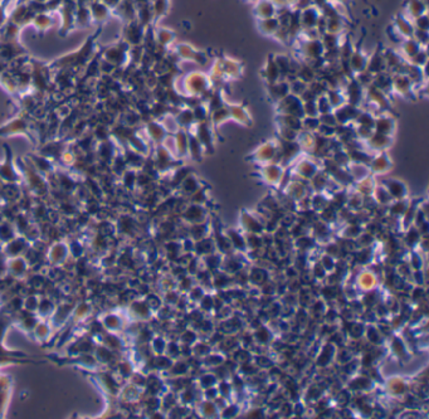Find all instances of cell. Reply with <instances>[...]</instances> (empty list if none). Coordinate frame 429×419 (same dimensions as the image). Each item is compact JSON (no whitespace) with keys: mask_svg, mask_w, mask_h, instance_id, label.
<instances>
[{"mask_svg":"<svg viewBox=\"0 0 429 419\" xmlns=\"http://www.w3.org/2000/svg\"><path fill=\"white\" fill-rule=\"evenodd\" d=\"M178 79L180 81L181 86L177 92L179 95H183L184 97H186V96L199 97L203 92H205L211 87L209 75L204 71H189L181 77H178Z\"/></svg>","mask_w":429,"mask_h":419,"instance_id":"6da1fadb","label":"cell"},{"mask_svg":"<svg viewBox=\"0 0 429 419\" xmlns=\"http://www.w3.org/2000/svg\"><path fill=\"white\" fill-rule=\"evenodd\" d=\"M274 109H276V114L291 115V116L299 117V119L305 117L304 102L301 101V98L292 95V93H288L286 97L274 103Z\"/></svg>","mask_w":429,"mask_h":419,"instance_id":"7a4b0ae2","label":"cell"},{"mask_svg":"<svg viewBox=\"0 0 429 419\" xmlns=\"http://www.w3.org/2000/svg\"><path fill=\"white\" fill-rule=\"evenodd\" d=\"M393 76V93L398 95L399 97L405 98V100L415 101L417 95H415V86L405 75L401 73H392Z\"/></svg>","mask_w":429,"mask_h":419,"instance_id":"3957f363","label":"cell"},{"mask_svg":"<svg viewBox=\"0 0 429 419\" xmlns=\"http://www.w3.org/2000/svg\"><path fill=\"white\" fill-rule=\"evenodd\" d=\"M342 92L344 96H345L346 102L350 103V105L357 106V107H361L365 97V89L355 78L353 77L349 79L348 83L342 89Z\"/></svg>","mask_w":429,"mask_h":419,"instance_id":"277c9868","label":"cell"},{"mask_svg":"<svg viewBox=\"0 0 429 419\" xmlns=\"http://www.w3.org/2000/svg\"><path fill=\"white\" fill-rule=\"evenodd\" d=\"M360 111H361V107L350 105V103L348 102L341 105L340 107L332 109V112H334L335 115V119H336L337 121V125H349L351 124V122H355Z\"/></svg>","mask_w":429,"mask_h":419,"instance_id":"5b68a950","label":"cell"},{"mask_svg":"<svg viewBox=\"0 0 429 419\" xmlns=\"http://www.w3.org/2000/svg\"><path fill=\"white\" fill-rule=\"evenodd\" d=\"M367 71L371 75H378V73L387 71V65H385V59L383 54V47L378 46L368 57V64Z\"/></svg>","mask_w":429,"mask_h":419,"instance_id":"8992f818","label":"cell"},{"mask_svg":"<svg viewBox=\"0 0 429 419\" xmlns=\"http://www.w3.org/2000/svg\"><path fill=\"white\" fill-rule=\"evenodd\" d=\"M267 96H268L269 100L272 101V103L278 102L280 100H282L283 97L290 93V83H288L287 79H280V81L274 82V83L267 84Z\"/></svg>","mask_w":429,"mask_h":419,"instance_id":"52a82bcc","label":"cell"},{"mask_svg":"<svg viewBox=\"0 0 429 419\" xmlns=\"http://www.w3.org/2000/svg\"><path fill=\"white\" fill-rule=\"evenodd\" d=\"M392 26L394 27L395 31L398 32V34H399L403 39H405V38H412V35H413L414 33V26L412 19H409L408 16L404 15L401 12L398 13V14L394 16Z\"/></svg>","mask_w":429,"mask_h":419,"instance_id":"ba28073f","label":"cell"},{"mask_svg":"<svg viewBox=\"0 0 429 419\" xmlns=\"http://www.w3.org/2000/svg\"><path fill=\"white\" fill-rule=\"evenodd\" d=\"M278 8L271 2V0H257L253 3V15L255 19H266L272 18L277 15Z\"/></svg>","mask_w":429,"mask_h":419,"instance_id":"9c48e42d","label":"cell"},{"mask_svg":"<svg viewBox=\"0 0 429 419\" xmlns=\"http://www.w3.org/2000/svg\"><path fill=\"white\" fill-rule=\"evenodd\" d=\"M427 9H428V4H425L423 0H404L403 10H401V13H403L405 16H408L409 19L413 20V19L417 18V16L425 14V13H427Z\"/></svg>","mask_w":429,"mask_h":419,"instance_id":"30bf717a","label":"cell"},{"mask_svg":"<svg viewBox=\"0 0 429 419\" xmlns=\"http://www.w3.org/2000/svg\"><path fill=\"white\" fill-rule=\"evenodd\" d=\"M395 128V120L390 116L389 114H380L379 116H375V121H374L373 130L374 133L381 134V135H388L394 131Z\"/></svg>","mask_w":429,"mask_h":419,"instance_id":"8fae6325","label":"cell"},{"mask_svg":"<svg viewBox=\"0 0 429 419\" xmlns=\"http://www.w3.org/2000/svg\"><path fill=\"white\" fill-rule=\"evenodd\" d=\"M227 107L229 109V116L230 119L235 120L238 124L242 125H251L252 124V117L249 115L248 108L246 106L241 105V103H230L227 102Z\"/></svg>","mask_w":429,"mask_h":419,"instance_id":"7c38bea8","label":"cell"},{"mask_svg":"<svg viewBox=\"0 0 429 419\" xmlns=\"http://www.w3.org/2000/svg\"><path fill=\"white\" fill-rule=\"evenodd\" d=\"M368 57H369V54L365 53L361 48L354 49V52L351 53L350 58H349V61H348L349 67H350L351 72L354 73V76L367 70Z\"/></svg>","mask_w":429,"mask_h":419,"instance_id":"4fadbf2b","label":"cell"},{"mask_svg":"<svg viewBox=\"0 0 429 419\" xmlns=\"http://www.w3.org/2000/svg\"><path fill=\"white\" fill-rule=\"evenodd\" d=\"M260 75L262 77L263 81L266 82V84L274 83V82L280 81L281 79V75H280V71L277 64L273 61V57L269 56L267 58L265 65L262 67V70L260 71Z\"/></svg>","mask_w":429,"mask_h":419,"instance_id":"5bb4252c","label":"cell"},{"mask_svg":"<svg viewBox=\"0 0 429 419\" xmlns=\"http://www.w3.org/2000/svg\"><path fill=\"white\" fill-rule=\"evenodd\" d=\"M320 10L316 7H309L299 12V21H301L302 29H315L317 24Z\"/></svg>","mask_w":429,"mask_h":419,"instance_id":"9a60e30c","label":"cell"},{"mask_svg":"<svg viewBox=\"0 0 429 419\" xmlns=\"http://www.w3.org/2000/svg\"><path fill=\"white\" fill-rule=\"evenodd\" d=\"M383 54L385 59V65H387V71L390 73H394L398 70V67L403 63L405 59L401 57L398 49L394 48H383Z\"/></svg>","mask_w":429,"mask_h":419,"instance_id":"2e32d148","label":"cell"},{"mask_svg":"<svg viewBox=\"0 0 429 419\" xmlns=\"http://www.w3.org/2000/svg\"><path fill=\"white\" fill-rule=\"evenodd\" d=\"M348 27V19L342 18L340 14L325 18V32L334 34H344Z\"/></svg>","mask_w":429,"mask_h":419,"instance_id":"e0dca14e","label":"cell"},{"mask_svg":"<svg viewBox=\"0 0 429 419\" xmlns=\"http://www.w3.org/2000/svg\"><path fill=\"white\" fill-rule=\"evenodd\" d=\"M280 28V21L277 16H272V18L266 19H258L257 20V29L265 37H272L276 34Z\"/></svg>","mask_w":429,"mask_h":419,"instance_id":"ac0fdd59","label":"cell"},{"mask_svg":"<svg viewBox=\"0 0 429 419\" xmlns=\"http://www.w3.org/2000/svg\"><path fill=\"white\" fill-rule=\"evenodd\" d=\"M373 86H375L376 89H379L380 91L387 93L388 96H390L393 93V76L389 71H384V72L378 73V75H374L373 77Z\"/></svg>","mask_w":429,"mask_h":419,"instance_id":"d6986e66","label":"cell"},{"mask_svg":"<svg viewBox=\"0 0 429 419\" xmlns=\"http://www.w3.org/2000/svg\"><path fill=\"white\" fill-rule=\"evenodd\" d=\"M273 61L277 64L281 75V79H287L291 76V62H292V57L287 56L285 53H277L272 54Z\"/></svg>","mask_w":429,"mask_h":419,"instance_id":"ffe728a7","label":"cell"},{"mask_svg":"<svg viewBox=\"0 0 429 419\" xmlns=\"http://www.w3.org/2000/svg\"><path fill=\"white\" fill-rule=\"evenodd\" d=\"M422 48L417 42L413 39V38H405V39L401 40V43L398 46V51L401 54L405 61H409L414 54H417L419 52V49Z\"/></svg>","mask_w":429,"mask_h":419,"instance_id":"44dd1931","label":"cell"},{"mask_svg":"<svg viewBox=\"0 0 429 419\" xmlns=\"http://www.w3.org/2000/svg\"><path fill=\"white\" fill-rule=\"evenodd\" d=\"M198 49H195L191 45H188V43H178L175 45L174 52L177 53V56L180 59V62H192L194 61V57L197 54Z\"/></svg>","mask_w":429,"mask_h":419,"instance_id":"7402d4cb","label":"cell"},{"mask_svg":"<svg viewBox=\"0 0 429 419\" xmlns=\"http://www.w3.org/2000/svg\"><path fill=\"white\" fill-rule=\"evenodd\" d=\"M276 120L277 124L280 126H285V127L295 130L297 133H301L302 131V119H299V117L291 116V115L277 114Z\"/></svg>","mask_w":429,"mask_h":419,"instance_id":"603a6c76","label":"cell"},{"mask_svg":"<svg viewBox=\"0 0 429 419\" xmlns=\"http://www.w3.org/2000/svg\"><path fill=\"white\" fill-rule=\"evenodd\" d=\"M344 34H334V33H323L320 35V40L323 43L324 49L329 51V49L339 48L341 43H342Z\"/></svg>","mask_w":429,"mask_h":419,"instance_id":"cb8c5ba5","label":"cell"},{"mask_svg":"<svg viewBox=\"0 0 429 419\" xmlns=\"http://www.w3.org/2000/svg\"><path fill=\"white\" fill-rule=\"evenodd\" d=\"M317 77H318V73L316 72L311 65L307 64L306 62L301 61V64H299L298 71H297V73H296V78L301 79L302 82L309 84L310 82H312L313 79H316Z\"/></svg>","mask_w":429,"mask_h":419,"instance_id":"d4e9b609","label":"cell"},{"mask_svg":"<svg viewBox=\"0 0 429 419\" xmlns=\"http://www.w3.org/2000/svg\"><path fill=\"white\" fill-rule=\"evenodd\" d=\"M175 33L171 31V29L167 28H159L156 29L155 33V39L156 42L163 47H169L171 46L173 43L175 42Z\"/></svg>","mask_w":429,"mask_h":419,"instance_id":"484cf974","label":"cell"},{"mask_svg":"<svg viewBox=\"0 0 429 419\" xmlns=\"http://www.w3.org/2000/svg\"><path fill=\"white\" fill-rule=\"evenodd\" d=\"M229 119H230L229 109H228L227 107V103H225L224 106H222V107L214 109V111H211L210 114H209V120H210L211 124L216 126L224 124V122L228 121Z\"/></svg>","mask_w":429,"mask_h":419,"instance_id":"4316f807","label":"cell"},{"mask_svg":"<svg viewBox=\"0 0 429 419\" xmlns=\"http://www.w3.org/2000/svg\"><path fill=\"white\" fill-rule=\"evenodd\" d=\"M225 103H227V101H225L224 98V93H223V90L222 89H217L214 90L213 93H211L210 98L207 101V107L209 109V114H210L211 111H214V109L222 107V106H224Z\"/></svg>","mask_w":429,"mask_h":419,"instance_id":"83f0119b","label":"cell"},{"mask_svg":"<svg viewBox=\"0 0 429 419\" xmlns=\"http://www.w3.org/2000/svg\"><path fill=\"white\" fill-rule=\"evenodd\" d=\"M325 96L327 97V100H329V102H330V105H331L332 109L340 107L341 105H344V103L346 102L342 90L329 89L326 91Z\"/></svg>","mask_w":429,"mask_h":419,"instance_id":"f1b7e54d","label":"cell"},{"mask_svg":"<svg viewBox=\"0 0 429 419\" xmlns=\"http://www.w3.org/2000/svg\"><path fill=\"white\" fill-rule=\"evenodd\" d=\"M175 119H177L179 126H184V127H188V126L195 125V120H194V115H192V109L186 107V106H184L183 108L179 109V112H178L177 116H175Z\"/></svg>","mask_w":429,"mask_h":419,"instance_id":"f546056e","label":"cell"},{"mask_svg":"<svg viewBox=\"0 0 429 419\" xmlns=\"http://www.w3.org/2000/svg\"><path fill=\"white\" fill-rule=\"evenodd\" d=\"M191 109H192V115H194L195 124H198V122L208 121L209 120V109L205 103H203V102L199 103V105H197Z\"/></svg>","mask_w":429,"mask_h":419,"instance_id":"4dcf8cb0","label":"cell"},{"mask_svg":"<svg viewBox=\"0 0 429 419\" xmlns=\"http://www.w3.org/2000/svg\"><path fill=\"white\" fill-rule=\"evenodd\" d=\"M374 121H375V116H374L373 112L368 111V109H364V108H361L359 116H357L355 120V122L357 125L368 126V127H371V128H373V126H374Z\"/></svg>","mask_w":429,"mask_h":419,"instance_id":"1f68e13d","label":"cell"},{"mask_svg":"<svg viewBox=\"0 0 429 419\" xmlns=\"http://www.w3.org/2000/svg\"><path fill=\"white\" fill-rule=\"evenodd\" d=\"M153 13L154 18H161L167 13L169 9V0H154L153 3Z\"/></svg>","mask_w":429,"mask_h":419,"instance_id":"d6a6232c","label":"cell"},{"mask_svg":"<svg viewBox=\"0 0 429 419\" xmlns=\"http://www.w3.org/2000/svg\"><path fill=\"white\" fill-rule=\"evenodd\" d=\"M408 62L412 63V64L417 65V67H420V68H423L424 65H427V63H428L427 48H420L419 52H418L417 54H414V56L412 57V58L409 59Z\"/></svg>","mask_w":429,"mask_h":419,"instance_id":"836d02e7","label":"cell"},{"mask_svg":"<svg viewBox=\"0 0 429 419\" xmlns=\"http://www.w3.org/2000/svg\"><path fill=\"white\" fill-rule=\"evenodd\" d=\"M307 89L311 90V91L315 93V95L317 96V97H318V96L325 95L327 90H329V89H327V86H326L325 82H324L323 79L318 78V77L316 78V79H313L312 82H310V83L307 84Z\"/></svg>","mask_w":429,"mask_h":419,"instance_id":"e575fe53","label":"cell"},{"mask_svg":"<svg viewBox=\"0 0 429 419\" xmlns=\"http://www.w3.org/2000/svg\"><path fill=\"white\" fill-rule=\"evenodd\" d=\"M288 83H290V93L297 96V97H299L305 90L307 89V83H305V82H302L298 78L291 79V81H288Z\"/></svg>","mask_w":429,"mask_h":419,"instance_id":"d590c367","label":"cell"},{"mask_svg":"<svg viewBox=\"0 0 429 419\" xmlns=\"http://www.w3.org/2000/svg\"><path fill=\"white\" fill-rule=\"evenodd\" d=\"M318 126H320V120H318V117L305 116L304 119H302V130L313 133V131H317Z\"/></svg>","mask_w":429,"mask_h":419,"instance_id":"8d00e7d4","label":"cell"},{"mask_svg":"<svg viewBox=\"0 0 429 419\" xmlns=\"http://www.w3.org/2000/svg\"><path fill=\"white\" fill-rule=\"evenodd\" d=\"M412 38L418 43L422 48H427L428 40H429V33L428 31H419V29H414Z\"/></svg>","mask_w":429,"mask_h":419,"instance_id":"74e56055","label":"cell"},{"mask_svg":"<svg viewBox=\"0 0 429 419\" xmlns=\"http://www.w3.org/2000/svg\"><path fill=\"white\" fill-rule=\"evenodd\" d=\"M373 77H374V76L371 75V73L368 72L367 70L362 71V72L357 73V75L354 76V78H355L356 81L359 82V83L361 84L362 87H364V89H367V87H369L370 84L373 83Z\"/></svg>","mask_w":429,"mask_h":419,"instance_id":"f35d334b","label":"cell"},{"mask_svg":"<svg viewBox=\"0 0 429 419\" xmlns=\"http://www.w3.org/2000/svg\"><path fill=\"white\" fill-rule=\"evenodd\" d=\"M413 26L414 29H419V31H429V18L427 13L423 15L417 16V18L413 19Z\"/></svg>","mask_w":429,"mask_h":419,"instance_id":"ab89813d","label":"cell"},{"mask_svg":"<svg viewBox=\"0 0 429 419\" xmlns=\"http://www.w3.org/2000/svg\"><path fill=\"white\" fill-rule=\"evenodd\" d=\"M318 120H320L321 125L331 126V127H336L337 126V121H336V119H335V115L332 111L318 115Z\"/></svg>","mask_w":429,"mask_h":419,"instance_id":"60d3db41","label":"cell"},{"mask_svg":"<svg viewBox=\"0 0 429 419\" xmlns=\"http://www.w3.org/2000/svg\"><path fill=\"white\" fill-rule=\"evenodd\" d=\"M316 105H317V108H318V114H326V112H330L332 111V107L331 105H330L329 100H327V97L325 95L323 96H318L317 100H316Z\"/></svg>","mask_w":429,"mask_h":419,"instance_id":"b9f144b4","label":"cell"},{"mask_svg":"<svg viewBox=\"0 0 429 419\" xmlns=\"http://www.w3.org/2000/svg\"><path fill=\"white\" fill-rule=\"evenodd\" d=\"M304 115L307 117H318V108L316 101H309L304 102Z\"/></svg>","mask_w":429,"mask_h":419,"instance_id":"7bdbcfd3","label":"cell"},{"mask_svg":"<svg viewBox=\"0 0 429 419\" xmlns=\"http://www.w3.org/2000/svg\"><path fill=\"white\" fill-rule=\"evenodd\" d=\"M192 62H194V64L197 65V67H204V65H207L209 62V57H208L207 52L197 51V54H195L194 61Z\"/></svg>","mask_w":429,"mask_h":419,"instance_id":"ee69618b","label":"cell"},{"mask_svg":"<svg viewBox=\"0 0 429 419\" xmlns=\"http://www.w3.org/2000/svg\"><path fill=\"white\" fill-rule=\"evenodd\" d=\"M387 35H388V38H389V39L397 46H399L401 43V40H403V38L398 34V32L395 31L394 27H393L392 24H390V26L387 28Z\"/></svg>","mask_w":429,"mask_h":419,"instance_id":"f6af8a7d","label":"cell"},{"mask_svg":"<svg viewBox=\"0 0 429 419\" xmlns=\"http://www.w3.org/2000/svg\"><path fill=\"white\" fill-rule=\"evenodd\" d=\"M389 191L394 196H398V198H400V196L404 195V186L401 185V184H399V183H398V182L390 183Z\"/></svg>","mask_w":429,"mask_h":419,"instance_id":"bcb514c9","label":"cell"},{"mask_svg":"<svg viewBox=\"0 0 429 419\" xmlns=\"http://www.w3.org/2000/svg\"><path fill=\"white\" fill-rule=\"evenodd\" d=\"M277 8H292L297 0H271Z\"/></svg>","mask_w":429,"mask_h":419,"instance_id":"7dc6e473","label":"cell"},{"mask_svg":"<svg viewBox=\"0 0 429 419\" xmlns=\"http://www.w3.org/2000/svg\"><path fill=\"white\" fill-rule=\"evenodd\" d=\"M309 7H312L311 0H297V2L295 3V5L292 7V9L301 12V10L306 9V8H309Z\"/></svg>","mask_w":429,"mask_h":419,"instance_id":"c3c4849f","label":"cell"},{"mask_svg":"<svg viewBox=\"0 0 429 419\" xmlns=\"http://www.w3.org/2000/svg\"><path fill=\"white\" fill-rule=\"evenodd\" d=\"M311 3H312L313 7H316L317 9H320L321 7H324V5L326 4V3H329V0H311Z\"/></svg>","mask_w":429,"mask_h":419,"instance_id":"681fc988","label":"cell"},{"mask_svg":"<svg viewBox=\"0 0 429 419\" xmlns=\"http://www.w3.org/2000/svg\"><path fill=\"white\" fill-rule=\"evenodd\" d=\"M329 2L334 3V4H344V5H348V7H349V3H350V0H329Z\"/></svg>","mask_w":429,"mask_h":419,"instance_id":"f907efd6","label":"cell"},{"mask_svg":"<svg viewBox=\"0 0 429 419\" xmlns=\"http://www.w3.org/2000/svg\"><path fill=\"white\" fill-rule=\"evenodd\" d=\"M244 2H246V3H252V4H253V3L257 2V0H244Z\"/></svg>","mask_w":429,"mask_h":419,"instance_id":"816d5d0a","label":"cell"}]
</instances>
